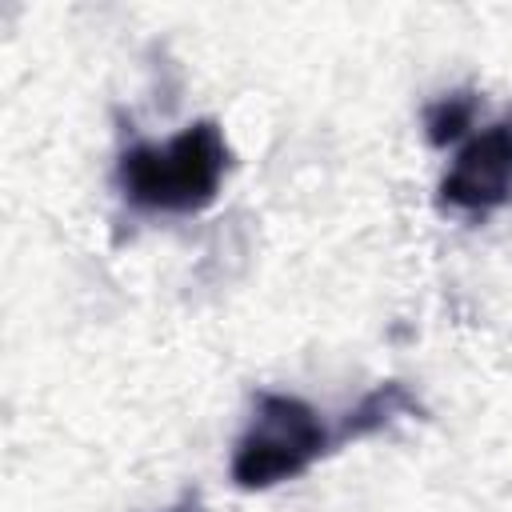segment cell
<instances>
[{"mask_svg": "<svg viewBox=\"0 0 512 512\" xmlns=\"http://www.w3.org/2000/svg\"><path fill=\"white\" fill-rule=\"evenodd\" d=\"M440 200L464 216H488L512 200V120L468 136L440 180Z\"/></svg>", "mask_w": 512, "mask_h": 512, "instance_id": "cell-3", "label": "cell"}, {"mask_svg": "<svg viewBox=\"0 0 512 512\" xmlns=\"http://www.w3.org/2000/svg\"><path fill=\"white\" fill-rule=\"evenodd\" d=\"M412 408H416V400L408 396V388H404L400 380H388V384H380L376 392H368V396L348 412V420L336 428V444H340V440H360V436L384 428L388 420H396L400 412H412Z\"/></svg>", "mask_w": 512, "mask_h": 512, "instance_id": "cell-4", "label": "cell"}, {"mask_svg": "<svg viewBox=\"0 0 512 512\" xmlns=\"http://www.w3.org/2000/svg\"><path fill=\"white\" fill-rule=\"evenodd\" d=\"M228 172V140L216 120H196L168 140H140L116 160V188L136 212L192 216L208 208Z\"/></svg>", "mask_w": 512, "mask_h": 512, "instance_id": "cell-1", "label": "cell"}, {"mask_svg": "<svg viewBox=\"0 0 512 512\" xmlns=\"http://www.w3.org/2000/svg\"><path fill=\"white\" fill-rule=\"evenodd\" d=\"M336 432L320 420L312 404L284 392H264L256 400V416L232 448V480L244 492H264L284 480L308 472L328 448Z\"/></svg>", "mask_w": 512, "mask_h": 512, "instance_id": "cell-2", "label": "cell"}, {"mask_svg": "<svg viewBox=\"0 0 512 512\" xmlns=\"http://www.w3.org/2000/svg\"><path fill=\"white\" fill-rule=\"evenodd\" d=\"M472 124H476V96L472 92H448L424 108V136L436 148L464 140L472 132Z\"/></svg>", "mask_w": 512, "mask_h": 512, "instance_id": "cell-5", "label": "cell"}]
</instances>
